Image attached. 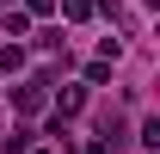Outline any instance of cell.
<instances>
[{"instance_id": "cell-10", "label": "cell", "mask_w": 160, "mask_h": 154, "mask_svg": "<svg viewBox=\"0 0 160 154\" xmlns=\"http://www.w3.org/2000/svg\"><path fill=\"white\" fill-rule=\"evenodd\" d=\"M37 49H49V56H68V43H62V31H37Z\"/></svg>"}, {"instance_id": "cell-4", "label": "cell", "mask_w": 160, "mask_h": 154, "mask_svg": "<svg viewBox=\"0 0 160 154\" xmlns=\"http://www.w3.org/2000/svg\"><path fill=\"white\" fill-rule=\"evenodd\" d=\"M0 31H6V37H31V13H25V6H6V13H0Z\"/></svg>"}, {"instance_id": "cell-2", "label": "cell", "mask_w": 160, "mask_h": 154, "mask_svg": "<svg viewBox=\"0 0 160 154\" xmlns=\"http://www.w3.org/2000/svg\"><path fill=\"white\" fill-rule=\"evenodd\" d=\"M49 111H56V117H80V111H86V86H56Z\"/></svg>"}, {"instance_id": "cell-1", "label": "cell", "mask_w": 160, "mask_h": 154, "mask_svg": "<svg viewBox=\"0 0 160 154\" xmlns=\"http://www.w3.org/2000/svg\"><path fill=\"white\" fill-rule=\"evenodd\" d=\"M12 111H19V117H43V111H49V86H43V80L12 86Z\"/></svg>"}, {"instance_id": "cell-7", "label": "cell", "mask_w": 160, "mask_h": 154, "mask_svg": "<svg viewBox=\"0 0 160 154\" xmlns=\"http://www.w3.org/2000/svg\"><path fill=\"white\" fill-rule=\"evenodd\" d=\"M142 148H160V117H142V130H136Z\"/></svg>"}, {"instance_id": "cell-9", "label": "cell", "mask_w": 160, "mask_h": 154, "mask_svg": "<svg viewBox=\"0 0 160 154\" xmlns=\"http://www.w3.org/2000/svg\"><path fill=\"white\" fill-rule=\"evenodd\" d=\"M105 80H111V62H105V56L86 62V86H105Z\"/></svg>"}, {"instance_id": "cell-11", "label": "cell", "mask_w": 160, "mask_h": 154, "mask_svg": "<svg viewBox=\"0 0 160 154\" xmlns=\"http://www.w3.org/2000/svg\"><path fill=\"white\" fill-rule=\"evenodd\" d=\"M25 13H31V19H49V13H56V0H19Z\"/></svg>"}, {"instance_id": "cell-14", "label": "cell", "mask_w": 160, "mask_h": 154, "mask_svg": "<svg viewBox=\"0 0 160 154\" xmlns=\"http://www.w3.org/2000/svg\"><path fill=\"white\" fill-rule=\"evenodd\" d=\"M25 154H56V148H49V142H43V148H25Z\"/></svg>"}, {"instance_id": "cell-5", "label": "cell", "mask_w": 160, "mask_h": 154, "mask_svg": "<svg viewBox=\"0 0 160 154\" xmlns=\"http://www.w3.org/2000/svg\"><path fill=\"white\" fill-rule=\"evenodd\" d=\"M56 6H62L68 25H86V19H92V0H56Z\"/></svg>"}, {"instance_id": "cell-12", "label": "cell", "mask_w": 160, "mask_h": 154, "mask_svg": "<svg viewBox=\"0 0 160 154\" xmlns=\"http://www.w3.org/2000/svg\"><path fill=\"white\" fill-rule=\"evenodd\" d=\"M92 13H99V19H111V25L123 19V6H117V0H92Z\"/></svg>"}, {"instance_id": "cell-8", "label": "cell", "mask_w": 160, "mask_h": 154, "mask_svg": "<svg viewBox=\"0 0 160 154\" xmlns=\"http://www.w3.org/2000/svg\"><path fill=\"white\" fill-rule=\"evenodd\" d=\"M25 148H31V130H25V123L6 136V142H0V154H25Z\"/></svg>"}, {"instance_id": "cell-13", "label": "cell", "mask_w": 160, "mask_h": 154, "mask_svg": "<svg viewBox=\"0 0 160 154\" xmlns=\"http://www.w3.org/2000/svg\"><path fill=\"white\" fill-rule=\"evenodd\" d=\"M80 154H111V148H105V142H86V148H80Z\"/></svg>"}, {"instance_id": "cell-3", "label": "cell", "mask_w": 160, "mask_h": 154, "mask_svg": "<svg viewBox=\"0 0 160 154\" xmlns=\"http://www.w3.org/2000/svg\"><path fill=\"white\" fill-rule=\"evenodd\" d=\"M99 142H105V148H111V154H117L123 142H129V123H123L117 111H105V117H99Z\"/></svg>"}, {"instance_id": "cell-6", "label": "cell", "mask_w": 160, "mask_h": 154, "mask_svg": "<svg viewBox=\"0 0 160 154\" xmlns=\"http://www.w3.org/2000/svg\"><path fill=\"white\" fill-rule=\"evenodd\" d=\"M19 68H25V49L6 43V49H0V74H19Z\"/></svg>"}]
</instances>
